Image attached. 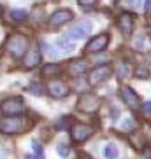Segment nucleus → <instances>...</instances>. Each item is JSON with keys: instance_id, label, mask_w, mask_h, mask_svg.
<instances>
[{"instance_id": "f257e3e1", "label": "nucleus", "mask_w": 151, "mask_h": 159, "mask_svg": "<svg viewBox=\"0 0 151 159\" xmlns=\"http://www.w3.org/2000/svg\"><path fill=\"white\" fill-rule=\"evenodd\" d=\"M28 129V121L21 116H5L0 119V133L2 135H19Z\"/></svg>"}, {"instance_id": "f03ea898", "label": "nucleus", "mask_w": 151, "mask_h": 159, "mask_svg": "<svg viewBox=\"0 0 151 159\" xmlns=\"http://www.w3.org/2000/svg\"><path fill=\"white\" fill-rule=\"evenodd\" d=\"M5 49L11 56L14 58H21L27 54L28 51V39L23 37V35H11L7 44H5Z\"/></svg>"}, {"instance_id": "7ed1b4c3", "label": "nucleus", "mask_w": 151, "mask_h": 159, "mask_svg": "<svg viewBox=\"0 0 151 159\" xmlns=\"http://www.w3.org/2000/svg\"><path fill=\"white\" fill-rule=\"evenodd\" d=\"M100 105H102V98L93 93H83L77 100V108L86 114H95L100 108Z\"/></svg>"}, {"instance_id": "20e7f679", "label": "nucleus", "mask_w": 151, "mask_h": 159, "mask_svg": "<svg viewBox=\"0 0 151 159\" xmlns=\"http://www.w3.org/2000/svg\"><path fill=\"white\" fill-rule=\"evenodd\" d=\"M0 110L4 116H21L25 110V103L21 96H9L0 103Z\"/></svg>"}, {"instance_id": "39448f33", "label": "nucleus", "mask_w": 151, "mask_h": 159, "mask_svg": "<svg viewBox=\"0 0 151 159\" xmlns=\"http://www.w3.org/2000/svg\"><path fill=\"white\" fill-rule=\"evenodd\" d=\"M111 75H113V66L111 65H99V66H95V68L90 70V74H88V82L91 86H97L100 82L107 80Z\"/></svg>"}, {"instance_id": "423d86ee", "label": "nucleus", "mask_w": 151, "mask_h": 159, "mask_svg": "<svg viewBox=\"0 0 151 159\" xmlns=\"http://www.w3.org/2000/svg\"><path fill=\"white\" fill-rule=\"evenodd\" d=\"M95 133V126H90V124H72L71 126V135H72V140L77 142V143H83L90 138L91 135Z\"/></svg>"}, {"instance_id": "0eeeda50", "label": "nucleus", "mask_w": 151, "mask_h": 159, "mask_svg": "<svg viewBox=\"0 0 151 159\" xmlns=\"http://www.w3.org/2000/svg\"><path fill=\"white\" fill-rule=\"evenodd\" d=\"M91 30H93V25H91L90 21H81V23L74 25V26L67 32V35H69L72 40H79V39L90 37Z\"/></svg>"}, {"instance_id": "6e6552de", "label": "nucleus", "mask_w": 151, "mask_h": 159, "mask_svg": "<svg viewBox=\"0 0 151 159\" xmlns=\"http://www.w3.org/2000/svg\"><path fill=\"white\" fill-rule=\"evenodd\" d=\"M47 93L51 94L53 98H65L67 94L71 93V88L63 82V80H58V79H53L47 82Z\"/></svg>"}, {"instance_id": "1a4fd4ad", "label": "nucleus", "mask_w": 151, "mask_h": 159, "mask_svg": "<svg viewBox=\"0 0 151 159\" xmlns=\"http://www.w3.org/2000/svg\"><path fill=\"white\" fill-rule=\"evenodd\" d=\"M72 18H74V14H72L71 9H58L49 16L47 23L51 26H60V25H65L69 21H72Z\"/></svg>"}, {"instance_id": "9d476101", "label": "nucleus", "mask_w": 151, "mask_h": 159, "mask_svg": "<svg viewBox=\"0 0 151 159\" xmlns=\"http://www.w3.org/2000/svg\"><path fill=\"white\" fill-rule=\"evenodd\" d=\"M119 94H121V100L127 103L130 108H137L139 105H141L139 94H137L130 86H121V88H119Z\"/></svg>"}, {"instance_id": "9b49d317", "label": "nucleus", "mask_w": 151, "mask_h": 159, "mask_svg": "<svg viewBox=\"0 0 151 159\" xmlns=\"http://www.w3.org/2000/svg\"><path fill=\"white\" fill-rule=\"evenodd\" d=\"M107 44H109V35L107 33H100V35L93 37L86 44V52H100L107 47Z\"/></svg>"}, {"instance_id": "f8f14e48", "label": "nucleus", "mask_w": 151, "mask_h": 159, "mask_svg": "<svg viewBox=\"0 0 151 159\" xmlns=\"http://www.w3.org/2000/svg\"><path fill=\"white\" fill-rule=\"evenodd\" d=\"M118 28L123 35H130L134 32V16L130 12H121L118 16Z\"/></svg>"}, {"instance_id": "ddd939ff", "label": "nucleus", "mask_w": 151, "mask_h": 159, "mask_svg": "<svg viewBox=\"0 0 151 159\" xmlns=\"http://www.w3.org/2000/svg\"><path fill=\"white\" fill-rule=\"evenodd\" d=\"M41 63V51L37 47H33L30 51H27V54L23 56V66L25 68H33Z\"/></svg>"}, {"instance_id": "4468645a", "label": "nucleus", "mask_w": 151, "mask_h": 159, "mask_svg": "<svg viewBox=\"0 0 151 159\" xmlns=\"http://www.w3.org/2000/svg\"><path fill=\"white\" fill-rule=\"evenodd\" d=\"M88 70V61L85 60V58H81V60H76L72 61L71 65H69V72H71V75H83L85 72Z\"/></svg>"}, {"instance_id": "2eb2a0df", "label": "nucleus", "mask_w": 151, "mask_h": 159, "mask_svg": "<svg viewBox=\"0 0 151 159\" xmlns=\"http://www.w3.org/2000/svg\"><path fill=\"white\" fill-rule=\"evenodd\" d=\"M9 18L12 19L14 23H23V21H27V18H28V12H27V9H11Z\"/></svg>"}, {"instance_id": "dca6fc26", "label": "nucleus", "mask_w": 151, "mask_h": 159, "mask_svg": "<svg viewBox=\"0 0 151 159\" xmlns=\"http://www.w3.org/2000/svg\"><path fill=\"white\" fill-rule=\"evenodd\" d=\"M58 74H61V66L60 65H56V63H47V65H44L42 66V75L44 77H55V75H58Z\"/></svg>"}, {"instance_id": "f3484780", "label": "nucleus", "mask_w": 151, "mask_h": 159, "mask_svg": "<svg viewBox=\"0 0 151 159\" xmlns=\"http://www.w3.org/2000/svg\"><path fill=\"white\" fill-rule=\"evenodd\" d=\"M118 156H119L118 145L113 143V142H109V143L104 147V157L105 159H118Z\"/></svg>"}, {"instance_id": "a211bd4d", "label": "nucleus", "mask_w": 151, "mask_h": 159, "mask_svg": "<svg viewBox=\"0 0 151 159\" xmlns=\"http://www.w3.org/2000/svg\"><path fill=\"white\" fill-rule=\"evenodd\" d=\"M130 142H132V147L137 150H142L144 149V145H146V136L141 135V133H137V135L130 136Z\"/></svg>"}, {"instance_id": "6ab92c4d", "label": "nucleus", "mask_w": 151, "mask_h": 159, "mask_svg": "<svg viewBox=\"0 0 151 159\" xmlns=\"http://www.w3.org/2000/svg\"><path fill=\"white\" fill-rule=\"evenodd\" d=\"M148 37H144V35H139V37L134 40V47H135L137 51H146V46H148Z\"/></svg>"}, {"instance_id": "aec40b11", "label": "nucleus", "mask_w": 151, "mask_h": 159, "mask_svg": "<svg viewBox=\"0 0 151 159\" xmlns=\"http://www.w3.org/2000/svg\"><path fill=\"white\" fill-rule=\"evenodd\" d=\"M134 75H135L137 79H142V80H146L148 77H149V68H148L146 65H141V66H137L135 72H134Z\"/></svg>"}, {"instance_id": "412c9836", "label": "nucleus", "mask_w": 151, "mask_h": 159, "mask_svg": "<svg viewBox=\"0 0 151 159\" xmlns=\"http://www.w3.org/2000/svg\"><path fill=\"white\" fill-rule=\"evenodd\" d=\"M56 46L61 47V49H65V51H72V49H74V44H71L65 37H60V39H58V40H56Z\"/></svg>"}, {"instance_id": "4be33fe9", "label": "nucleus", "mask_w": 151, "mask_h": 159, "mask_svg": "<svg viewBox=\"0 0 151 159\" xmlns=\"http://www.w3.org/2000/svg\"><path fill=\"white\" fill-rule=\"evenodd\" d=\"M30 91H32V93H35L37 94V96H41V94H44V88L41 84H39V82H30Z\"/></svg>"}, {"instance_id": "5701e85b", "label": "nucleus", "mask_w": 151, "mask_h": 159, "mask_svg": "<svg viewBox=\"0 0 151 159\" xmlns=\"http://www.w3.org/2000/svg\"><path fill=\"white\" fill-rule=\"evenodd\" d=\"M69 121H72V117H69V116L63 117V119H60V121H58V124H56V128H58V129H61V131L67 129V128H69Z\"/></svg>"}, {"instance_id": "b1692460", "label": "nucleus", "mask_w": 151, "mask_h": 159, "mask_svg": "<svg viewBox=\"0 0 151 159\" xmlns=\"http://www.w3.org/2000/svg\"><path fill=\"white\" fill-rule=\"evenodd\" d=\"M56 150H58V156H61V157H67V156L71 154V150H69V147L67 145H63V143H60L56 147Z\"/></svg>"}, {"instance_id": "393cba45", "label": "nucleus", "mask_w": 151, "mask_h": 159, "mask_svg": "<svg viewBox=\"0 0 151 159\" xmlns=\"http://www.w3.org/2000/svg\"><path fill=\"white\" fill-rule=\"evenodd\" d=\"M32 147H33V150H35V154H37V159H42V147H41V143H39L37 140H33Z\"/></svg>"}, {"instance_id": "a878e982", "label": "nucleus", "mask_w": 151, "mask_h": 159, "mask_svg": "<svg viewBox=\"0 0 151 159\" xmlns=\"http://www.w3.org/2000/svg\"><path fill=\"white\" fill-rule=\"evenodd\" d=\"M97 2L99 0H77V4L83 7H93V5H97Z\"/></svg>"}, {"instance_id": "bb28decb", "label": "nucleus", "mask_w": 151, "mask_h": 159, "mask_svg": "<svg viewBox=\"0 0 151 159\" xmlns=\"http://www.w3.org/2000/svg\"><path fill=\"white\" fill-rule=\"evenodd\" d=\"M142 114L146 117H151V102H146L142 105Z\"/></svg>"}, {"instance_id": "cd10ccee", "label": "nucleus", "mask_w": 151, "mask_h": 159, "mask_svg": "<svg viewBox=\"0 0 151 159\" xmlns=\"http://www.w3.org/2000/svg\"><path fill=\"white\" fill-rule=\"evenodd\" d=\"M127 72H128V68H127V65H125V63H123V65H119L118 79H125V75H127Z\"/></svg>"}, {"instance_id": "c85d7f7f", "label": "nucleus", "mask_w": 151, "mask_h": 159, "mask_svg": "<svg viewBox=\"0 0 151 159\" xmlns=\"http://www.w3.org/2000/svg\"><path fill=\"white\" fill-rule=\"evenodd\" d=\"M130 128H135V124H134V121H130V119H127V121H123V129H130Z\"/></svg>"}, {"instance_id": "c756f323", "label": "nucleus", "mask_w": 151, "mask_h": 159, "mask_svg": "<svg viewBox=\"0 0 151 159\" xmlns=\"http://www.w3.org/2000/svg\"><path fill=\"white\" fill-rule=\"evenodd\" d=\"M144 11H146V14L151 12V0H144Z\"/></svg>"}, {"instance_id": "7c9ffc66", "label": "nucleus", "mask_w": 151, "mask_h": 159, "mask_svg": "<svg viewBox=\"0 0 151 159\" xmlns=\"http://www.w3.org/2000/svg\"><path fill=\"white\" fill-rule=\"evenodd\" d=\"M128 2H130V5H132V7H137V5H139V2H141V0H128Z\"/></svg>"}, {"instance_id": "2f4dec72", "label": "nucleus", "mask_w": 151, "mask_h": 159, "mask_svg": "<svg viewBox=\"0 0 151 159\" xmlns=\"http://www.w3.org/2000/svg\"><path fill=\"white\" fill-rule=\"evenodd\" d=\"M148 23H149V26H151V12H148Z\"/></svg>"}, {"instance_id": "473e14b6", "label": "nucleus", "mask_w": 151, "mask_h": 159, "mask_svg": "<svg viewBox=\"0 0 151 159\" xmlns=\"http://www.w3.org/2000/svg\"><path fill=\"white\" fill-rule=\"evenodd\" d=\"M0 14H2V7H0Z\"/></svg>"}]
</instances>
